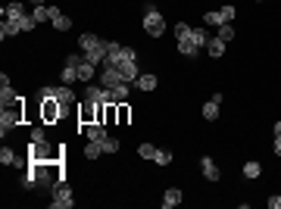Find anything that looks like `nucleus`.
Returning a JSON list of instances; mask_svg holds the SVG:
<instances>
[{"label": "nucleus", "instance_id": "1", "mask_svg": "<svg viewBox=\"0 0 281 209\" xmlns=\"http://www.w3.org/2000/svg\"><path fill=\"white\" fill-rule=\"evenodd\" d=\"M175 38H178V50H181V56L194 60V56L200 53V47H197V41H194V25L178 22V25H175Z\"/></svg>", "mask_w": 281, "mask_h": 209}, {"label": "nucleus", "instance_id": "2", "mask_svg": "<svg viewBox=\"0 0 281 209\" xmlns=\"http://www.w3.org/2000/svg\"><path fill=\"white\" fill-rule=\"evenodd\" d=\"M38 100H60V103H66V106H72L75 103V94H72V85H44L41 91H38Z\"/></svg>", "mask_w": 281, "mask_h": 209}, {"label": "nucleus", "instance_id": "3", "mask_svg": "<svg viewBox=\"0 0 281 209\" xmlns=\"http://www.w3.org/2000/svg\"><path fill=\"white\" fill-rule=\"evenodd\" d=\"M144 31L150 38H159V34L166 31V19H162V13L153 3H144Z\"/></svg>", "mask_w": 281, "mask_h": 209}, {"label": "nucleus", "instance_id": "4", "mask_svg": "<svg viewBox=\"0 0 281 209\" xmlns=\"http://www.w3.org/2000/svg\"><path fill=\"white\" fill-rule=\"evenodd\" d=\"M19 119H22V106H19V103H16V106H0V134L6 137V131L19 125Z\"/></svg>", "mask_w": 281, "mask_h": 209}, {"label": "nucleus", "instance_id": "5", "mask_svg": "<svg viewBox=\"0 0 281 209\" xmlns=\"http://www.w3.org/2000/svg\"><path fill=\"white\" fill-rule=\"evenodd\" d=\"M75 200H72V188H69L66 181H56L53 188V200H50V209H69Z\"/></svg>", "mask_w": 281, "mask_h": 209}, {"label": "nucleus", "instance_id": "6", "mask_svg": "<svg viewBox=\"0 0 281 209\" xmlns=\"http://www.w3.org/2000/svg\"><path fill=\"white\" fill-rule=\"evenodd\" d=\"M56 156H60V153H53V147L47 141L44 144H34V141L28 144V162H53Z\"/></svg>", "mask_w": 281, "mask_h": 209}, {"label": "nucleus", "instance_id": "7", "mask_svg": "<svg viewBox=\"0 0 281 209\" xmlns=\"http://www.w3.org/2000/svg\"><path fill=\"white\" fill-rule=\"evenodd\" d=\"M85 100L97 103V106H107V103H113V94H110V88H103V85H88L85 88Z\"/></svg>", "mask_w": 281, "mask_h": 209}, {"label": "nucleus", "instance_id": "8", "mask_svg": "<svg viewBox=\"0 0 281 209\" xmlns=\"http://www.w3.org/2000/svg\"><path fill=\"white\" fill-rule=\"evenodd\" d=\"M66 109H69V106H66V103H60V100H41V115H44V122L60 119Z\"/></svg>", "mask_w": 281, "mask_h": 209}, {"label": "nucleus", "instance_id": "9", "mask_svg": "<svg viewBox=\"0 0 281 209\" xmlns=\"http://www.w3.org/2000/svg\"><path fill=\"white\" fill-rule=\"evenodd\" d=\"M81 56H85L88 63H94V66H103V60H107V41H97L94 47H88V50H81Z\"/></svg>", "mask_w": 281, "mask_h": 209}, {"label": "nucleus", "instance_id": "10", "mask_svg": "<svg viewBox=\"0 0 281 209\" xmlns=\"http://www.w3.org/2000/svg\"><path fill=\"white\" fill-rule=\"evenodd\" d=\"M97 78H100V85H103V88H116V85H122V75H119V69H116V66H107V63L100 66Z\"/></svg>", "mask_w": 281, "mask_h": 209}, {"label": "nucleus", "instance_id": "11", "mask_svg": "<svg viewBox=\"0 0 281 209\" xmlns=\"http://www.w3.org/2000/svg\"><path fill=\"white\" fill-rule=\"evenodd\" d=\"M200 169H203L206 181H219V178H222V175H219V166H216V159H213V156H203V159H200Z\"/></svg>", "mask_w": 281, "mask_h": 209}, {"label": "nucleus", "instance_id": "12", "mask_svg": "<svg viewBox=\"0 0 281 209\" xmlns=\"http://www.w3.org/2000/svg\"><path fill=\"white\" fill-rule=\"evenodd\" d=\"M97 75V66L88 63L85 56H81V63H78V81H85V85H91V78Z\"/></svg>", "mask_w": 281, "mask_h": 209}, {"label": "nucleus", "instance_id": "13", "mask_svg": "<svg viewBox=\"0 0 281 209\" xmlns=\"http://www.w3.org/2000/svg\"><path fill=\"white\" fill-rule=\"evenodd\" d=\"M19 100H22V97H19L9 85H0V106H16Z\"/></svg>", "mask_w": 281, "mask_h": 209}, {"label": "nucleus", "instance_id": "14", "mask_svg": "<svg viewBox=\"0 0 281 209\" xmlns=\"http://www.w3.org/2000/svg\"><path fill=\"white\" fill-rule=\"evenodd\" d=\"M85 131H88V141H100V144H103V141L110 137V134H107V128H103V122H91Z\"/></svg>", "mask_w": 281, "mask_h": 209}, {"label": "nucleus", "instance_id": "15", "mask_svg": "<svg viewBox=\"0 0 281 209\" xmlns=\"http://www.w3.org/2000/svg\"><path fill=\"white\" fill-rule=\"evenodd\" d=\"M225 47H228V44H225V41H222V38H219V34H216V38H209V41H206V53H209V56H213V60H219V56H222V53H225Z\"/></svg>", "mask_w": 281, "mask_h": 209}, {"label": "nucleus", "instance_id": "16", "mask_svg": "<svg viewBox=\"0 0 281 209\" xmlns=\"http://www.w3.org/2000/svg\"><path fill=\"white\" fill-rule=\"evenodd\" d=\"M110 94H113V103H128V97H132V85H116V88H110Z\"/></svg>", "mask_w": 281, "mask_h": 209}, {"label": "nucleus", "instance_id": "17", "mask_svg": "<svg viewBox=\"0 0 281 209\" xmlns=\"http://www.w3.org/2000/svg\"><path fill=\"white\" fill-rule=\"evenodd\" d=\"M181 203V188H169L166 194H162V209H172Z\"/></svg>", "mask_w": 281, "mask_h": 209}, {"label": "nucleus", "instance_id": "18", "mask_svg": "<svg viewBox=\"0 0 281 209\" xmlns=\"http://www.w3.org/2000/svg\"><path fill=\"white\" fill-rule=\"evenodd\" d=\"M135 88L138 91H156V75H144V72H140L138 81H135Z\"/></svg>", "mask_w": 281, "mask_h": 209}, {"label": "nucleus", "instance_id": "19", "mask_svg": "<svg viewBox=\"0 0 281 209\" xmlns=\"http://www.w3.org/2000/svg\"><path fill=\"white\" fill-rule=\"evenodd\" d=\"M13 34H19V22L16 19H3V25H0V38H13Z\"/></svg>", "mask_w": 281, "mask_h": 209}, {"label": "nucleus", "instance_id": "20", "mask_svg": "<svg viewBox=\"0 0 281 209\" xmlns=\"http://www.w3.org/2000/svg\"><path fill=\"white\" fill-rule=\"evenodd\" d=\"M22 188H25V191H34V188H41V178H38V172H34V169H28L25 175H22Z\"/></svg>", "mask_w": 281, "mask_h": 209}, {"label": "nucleus", "instance_id": "21", "mask_svg": "<svg viewBox=\"0 0 281 209\" xmlns=\"http://www.w3.org/2000/svg\"><path fill=\"white\" fill-rule=\"evenodd\" d=\"M203 25L206 28H219V25H225V22H222L219 9H206V13H203Z\"/></svg>", "mask_w": 281, "mask_h": 209}, {"label": "nucleus", "instance_id": "22", "mask_svg": "<svg viewBox=\"0 0 281 209\" xmlns=\"http://www.w3.org/2000/svg\"><path fill=\"white\" fill-rule=\"evenodd\" d=\"M219 106H222V103L206 100V103H203V119H206V122H216V119H219Z\"/></svg>", "mask_w": 281, "mask_h": 209}, {"label": "nucleus", "instance_id": "23", "mask_svg": "<svg viewBox=\"0 0 281 209\" xmlns=\"http://www.w3.org/2000/svg\"><path fill=\"white\" fill-rule=\"evenodd\" d=\"M263 175V166H260V162H256V159H250V162H244V178H260Z\"/></svg>", "mask_w": 281, "mask_h": 209}, {"label": "nucleus", "instance_id": "24", "mask_svg": "<svg viewBox=\"0 0 281 209\" xmlns=\"http://www.w3.org/2000/svg\"><path fill=\"white\" fill-rule=\"evenodd\" d=\"M31 16H34V22H38V25H41V22H50V6H47V3L31 6Z\"/></svg>", "mask_w": 281, "mask_h": 209}, {"label": "nucleus", "instance_id": "25", "mask_svg": "<svg viewBox=\"0 0 281 209\" xmlns=\"http://www.w3.org/2000/svg\"><path fill=\"white\" fill-rule=\"evenodd\" d=\"M25 16V6L22 3H9V6H3V19H22Z\"/></svg>", "mask_w": 281, "mask_h": 209}, {"label": "nucleus", "instance_id": "26", "mask_svg": "<svg viewBox=\"0 0 281 209\" xmlns=\"http://www.w3.org/2000/svg\"><path fill=\"white\" fill-rule=\"evenodd\" d=\"M50 22H53V28H56V31H69V28H72V19L63 16V13H56Z\"/></svg>", "mask_w": 281, "mask_h": 209}, {"label": "nucleus", "instance_id": "27", "mask_svg": "<svg viewBox=\"0 0 281 209\" xmlns=\"http://www.w3.org/2000/svg\"><path fill=\"white\" fill-rule=\"evenodd\" d=\"M100 153H103V144H100V141H88V144H85V156H88V159H97Z\"/></svg>", "mask_w": 281, "mask_h": 209}, {"label": "nucleus", "instance_id": "28", "mask_svg": "<svg viewBox=\"0 0 281 209\" xmlns=\"http://www.w3.org/2000/svg\"><path fill=\"white\" fill-rule=\"evenodd\" d=\"M209 38H213V34H209L206 28H200V25H194V41H197V47H200V50L206 47V41H209Z\"/></svg>", "mask_w": 281, "mask_h": 209}, {"label": "nucleus", "instance_id": "29", "mask_svg": "<svg viewBox=\"0 0 281 209\" xmlns=\"http://www.w3.org/2000/svg\"><path fill=\"white\" fill-rule=\"evenodd\" d=\"M100 38H97V34H91V31H85V34H81V38H78V50H88V47H94V44H97Z\"/></svg>", "mask_w": 281, "mask_h": 209}, {"label": "nucleus", "instance_id": "30", "mask_svg": "<svg viewBox=\"0 0 281 209\" xmlns=\"http://www.w3.org/2000/svg\"><path fill=\"white\" fill-rule=\"evenodd\" d=\"M216 34H219V38L225 41V44H231V41H234V28H231V22H225V25H219V31H216Z\"/></svg>", "mask_w": 281, "mask_h": 209}, {"label": "nucleus", "instance_id": "31", "mask_svg": "<svg viewBox=\"0 0 281 209\" xmlns=\"http://www.w3.org/2000/svg\"><path fill=\"white\" fill-rule=\"evenodd\" d=\"M219 16H222V22H234V16H238V9H234L231 3H225V6H219Z\"/></svg>", "mask_w": 281, "mask_h": 209}, {"label": "nucleus", "instance_id": "32", "mask_svg": "<svg viewBox=\"0 0 281 209\" xmlns=\"http://www.w3.org/2000/svg\"><path fill=\"white\" fill-rule=\"evenodd\" d=\"M19 22V31H31L34 25H38V22H34V16L31 13H25V16H22V19H16Z\"/></svg>", "mask_w": 281, "mask_h": 209}, {"label": "nucleus", "instance_id": "33", "mask_svg": "<svg viewBox=\"0 0 281 209\" xmlns=\"http://www.w3.org/2000/svg\"><path fill=\"white\" fill-rule=\"evenodd\" d=\"M0 162H3V166H16V153H13V150H9V147H3V150H0Z\"/></svg>", "mask_w": 281, "mask_h": 209}, {"label": "nucleus", "instance_id": "34", "mask_svg": "<svg viewBox=\"0 0 281 209\" xmlns=\"http://www.w3.org/2000/svg\"><path fill=\"white\" fill-rule=\"evenodd\" d=\"M116 115H119V122L128 125V119H132V109L125 106V103H116Z\"/></svg>", "mask_w": 281, "mask_h": 209}, {"label": "nucleus", "instance_id": "35", "mask_svg": "<svg viewBox=\"0 0 281 209\" xmlns=\"http://www.w3.org/2000/svg\"><path fill=\"white\" fill-rule=\"evenodd\" d=\"M153 162H156V166H169V162H172V153H169V150H156Z\"/></svg>", "mask_w": 281, "mask_h": 209}, {"label": "nucleus", "instance_id": "36", "mask_svg": "<svg viewBox=\"0 0 281 209\" xmlns=\"http://www.w3.org/2000/svg\"><path fill=\"white\" fill-rule=\"evenodd\" d=\"M103 153H119V137H107L103 141Z\"/></svg>", "mask_w": 281, "mask_h": 209}, {"label": "nucleus", "instance_id": "37", "mask_svg": "<svg viewBox=\"0 0 281 209\" xmlns=\"http://www.w3.org/2000/svg\"><path fill=\"white\" fill-rule=\"evenodd\" d=\"M138 153L144 156V159H153V156H156V147H153V144H140V147H138Z\"/></svg>", "mask_w": 281, "mask_h": 209}, {"label": "nucleus", "instance_id": "38", "mask_svg": "<svg viewBox=\"0 0 281 209\" xmlns=\"http://www.w3.org/2000/svg\"><path fill=\"white\" fill-rule=\"evenodd\" d=\"M31 141H34V144H44V141H47V131L41 128V125H38V128H31Z\"/></svg>", "mask_w": 281, "mask_h": 209}, {"label": "nucleus", "instance_id": "39", "mask_svg": "<svg viewBox=\"0 0 281 209\" xmlns=\"http://www.w3.org/2000/svg\"><path fill=\"white\" fill-rule=\"evenodd\" d=\"M269 209H281V194H275V197H269Z\"/></svg>", "mask_w": 281, "mask_h": 209}, {"label": "nucleus", "instance_id": "40", "mask_svg": "<svg viewBox=\"0 0 281 209\" xmlns=\"http://www.w3.org/2000/svg\"><path fill=\"white\" fill-rule=\"evenodd\" d=\"M272 150H275V156H281V134H275V141H272Z\"/></svg>", "mask_w": 281, "mask_h": 209}, {"label": "nucleus", "instance_id": "41", "mask_svg": "<svg viewBox=\"0 0 281 209\" xmlns=\"http://www.w3.org/2000/svg\"><path fill=\"white\" fill-rule=\"evenodd\" d=\"M41 3H47V0H31V6H41Z\"/></svg>", "mask_w": 281, "mask_h": 209}, {"label": "nucleus", "instance_id": "42", "mask_svg": "<svg viewBox=\"0 0 281 209\" xmlns=\"http://www.w3.org/2000/svg\"><path fill=\"white\" fill-rule=\"evenodd\" d=\"M256 3H260V0H256Z\"/></svg>", "mask_w": 281, "mask_h": 209}]
</instances>
